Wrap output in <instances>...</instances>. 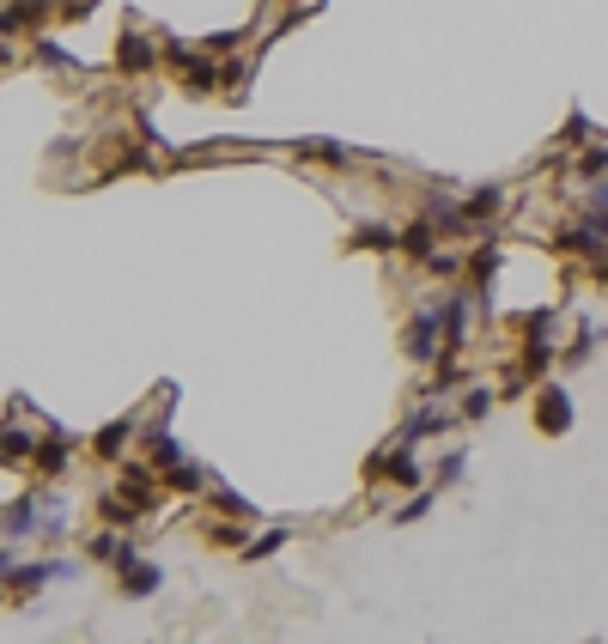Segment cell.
<instances>
[{"label":"cell","mask_w":608,"mask_h":644,"mask_svg":"<svg viewBox=\"0 0 608 644\" xmlns=\"http://www.w3.org/2000/svg\"><path fill=\"white\" fill-rule=\"evenodd\" d=\"M554 250H560V256H584V262H602V256H608V231H602V225H596V219L584 213L578 225H560V231H554Z\"/></svg>","instance_id":"6da1fadb"},{"label":"cell","mask_w":608,"mask_h":644,"mask_svg":"<svg viewBox=\"0 0 608 644\" xmlns=\"http://www.w3.org/2000/svg\"><path fill=\"white\" fill-rule=\"evenodd\" d=\"M402 347H408L414 365H432V359L444 353V316H438V310H420L408 329H402Z\"/></svg>","instance_id":"7a4b0ae2"},{"label":"cell","mask_w":608,"mask_h":644,"mask_svg":"<svg viewBox=\"0 0 608 644\" xmlns=\"http://www.w3.org/2000/svg\"><path fill=\"white\" fill-rule=\"evenodd\" d=\"M159 61H165V49H152V37H146V31H122V37H116V67H122L128 79L152 73Z\"/></svg>","instance_id":"3957f363"},{"label":"cell","mask_w":608,"mask_h":644,"mask_svg":"<svg viewBox=\"0 0 608 644\" xmlns=\"http://www.w3.org/2000/svg\"><path fill=\"white\" fill-rule=\"evenodd\" d=\"M536 426H542L548 438H560V432L572 426V395H566L560 383H542V389H536Z\"/></svg>","instance_id":"277c9868"},{"label":"cell","mask_w":608,"mask_h":644,"mask_svg":"<svg viewBox=\"0 0 608 644\" xmlns=\"http://www.w3.org/2000/svg\"><path fill=\"white\" fill-rule=\"evenodd\" d=\"M73 566H67V559H37V566H19V559L7 553V584H13V596H31L43 578H67Z\"/></svg>","instance_id":"5b68a950"},{"label":"cell","mask_w":608,"mask_h":644,"mask_svg":"<svg viewBox=\"0 0 608 644\" xmlns=\"http://www.w3.org/2000/svg\"><path fill=\"white\" fill-rule=\"evenodd\" d=\"M134 432H140V420H134V414L110 420V426L92 438V456H104V462H122V456H128V444H134Z\"/></svg>","instance_id":"8992f818"},{"label":"cell","mask_w":608,"mask_h":644,"mask_svg":"<svg viewBox=\"0 0 608 644\" xmlns=\"http://www.w3.org/2000/svg\"><path fill=\"white\" fill-rule=\"evenodd\" d=\"M159 584H165V572H159V566H152V559H134V566H128V572H116V590H122L128 602H146V596H152V590H159Z\"/></svg>","instance_id":"52a82bcc"},{"label":"cell","mask_w":608,"mask_h":644,"mask_svg":"<svg viewBox=\"0 0 608 644\" xmlns=\"http://www.w3.org/2000/svg\"><path fill=\"white\" fill-rule=\"evenodd\" d=\"M19 535H43V511H37V493H25V499H7V547H13Z\"/></svg>","instance_id":"ba28073f"},{"label":"cell","mask_w":608,"mask_h":644,"mask_svg":"<svg viewBox=\"0 0 608 644\" xmlns=\"http://www.w3.org/2000/svg\"><path fill=\"white\" fill-rule=\"evenodd\" d=\"M353 250H371V256H390V250H402V231H390L384 219H365V225H353Z\"/></svg>","instance_id":"9c48e42d"},{"label":"cell","mask_w":608,"mask_h":644,"mask_svg":"<svg viewBox=\"0 0 608 644\" xmlns=\"http://www.w3.org/2000/svg\"><path fill=\"white\" fill-rule=\"evenodd\" d=\"M438 231H444V225H438L432 213H420V219L402 231V250H408L414 262H432V256H438V250H432V244H438Z\"/></svg>","instance_id":"30bf717a"},{"label":"cell","mask_w":608,"mask_h":644,"mask_svg":"<svg viewBox=\"0 0 608 644\" xmlns=\"http://www.w3.org/2000/svg\"><path fill=\"white\" fill-rule=\"evenodd\" d=\"M505 207V189H475L469 201H463V213H456V231H469V225H481V219H493Z\"/></svg>","instance_id":"8fae6325"},{"label":"cell","mask_w":608,"mask_h":644,"mask_svg":"<svg viewBox=\"0 0 608 644\" xmlns=\"http://www.w3.org/2000/svg\"><path fill=\"white\" fill-rule=\"evenodd\" d=\"M146 456H152V468H159V474L183 462V444L171 438V426H146Z\"/></svg>","instance_id":"7c38bea8"},{"label":"cell","mask_w":608,"mask_h":644,"mask_svg":"<svg viewBox=\"0 0 608 644\" xmlns=\"http://www.w3.org/2000/svg\"><path fill=\"white\" fill-rule=\"evenodd\" d=\"M67 462H73V438H61V432H49V438L37 444V456H31L37 474H61Z\"/></svg>","instance_id":"4fadbf2b"},{"label":"cell","mask_w":608,"mask_h":644,"mask_svg":"<svg viewBox=\"0 0 608 644\" xmlns=\"http://www.w3.org/2000/svg\"><path fill=\"white\" fill-rule=\"evenodd\" d=\"M456 426V414H444V408H420L408 426H402V444H420V438H432V432H450Z\"/></svg>","instance_id":"5bb4252c"},{"label":"cell","mask_w":608,"mask_h":644,"mask_svg":"<svg viewBox=\"0 0 608 644\" xmlns=\"http://www.w3.org/2000/svg\"><path fill=\"white\" fill-rule=\"evenodd\" d=\"M165 493H177V499H189V493H207V474H201L195 462H177V468H165Z\"/></svg>","instance_id":"9a60e30c"},{"label":"cell","mask_w":608,"mask_h":644,"mask_svg":"<svg viewBox=\"0 0 608 644\" xmlns=\"http://www.w3.org/2000/svg\"><path fill=\"white\" fill-rule=\"evenodd\" d=\"M49 13H61V7H49V0H13V7H7V31H19V25L37 31Z\"/></svg>","instance_id":"2e32d148"},{"label":"cell","mask_w":608,"mask_h":644,"mask_svg":"<svg viewBox=\"0 0 608 644\" xmlns=\"http://www.w3.org/2000/svg\"><path fill=\"white\" fill-rule=\"evenodd\" d=\"M493 268H499V244H481V250L469 256V286L487 292V286H493Z\"/></svg>","instance_id":"e0dca14e"},{"label":"cell","mask_w":608,"mask_h":644,"mask_svg":"<svg viewBox=\"0 0 608 644\" xmlns=\"http://www.w3.org/2000/svg\"><path fill=\"white\" fill-rule=\"evenodd\" d=\"M244 535H250V529H244V517H232V523H219V517H213V523H207V541H213V547H232V553H244V547H250Z\"/></svg>","instance_id":"ac0fdd59"},{"label":"cell","mask_w":608,"mask_h":644,"mask_svg":"<svg viewBox=\"0 0 608 644\" xmlns=\"http://www.w3.org/2000/svg\"><path fill=\"white\" fill-rule=\"evenodd\" d=\"M298 152H304V158H317V165H353V152H347V146H335V140H304Z\"/></svg>","instance_id":"d6986e66"},{"label":"cell","mask_w":608,"mask_h":644,"mask_svg":"<svg viewBox=\"0 0 608 644\" xmlns=\"http://www.w3.org/2000/svg\"><path fill=\"white\" fill-rule=\"evenodd\" d=\"M596 341H602V335H596V329H578V341H572V347H566V353H560V371H578V365H584V359H590V353H596Z\"/></svg>","instance_id":"ffe728a7"},{"label":"cell","mask_w":608,"mask_h":644,"mask_svg":"<svg viewBox=\"0 0 608 644\" xmlns=\"http://www.w3.org/2000/svg\"><path fill=\"white\" fill-rule=\"evenodd\" d=\"M86 553H92V559H104V566H116V553H122V535H116V523H110V529H98V535L86 541Z\"/></svg>","instance_id":"44dd1931"},{"label":"cell","mask_w":608,"mask_h":644,"mask_svg":"<svg viewBox=\"0 0 608 644\" xmlns=\"http://www.w3.org/2000/svg\"><path fill=\"white\" fill-rule=\"evenodd\" d=\"M67 535V499H49L43 505V541H61Z\"/></svg>","instance_id":"7402d4cb"},{"label":"cell","mask_w":608,"mask_h":644,"mask_svg":"<svg viewBox=\"0 0 608 644\" xmlns=\"http://www.w3.org/2000/svg\"><path fill=\"white\" fill-rule=\"evenodd\" d=\"M493 395H499V389H469V395H463V420H487V414H493Z\"/></svg>","instance_id":"603a6c76"},{"label":"cell","mask_w":608,"mask_h":644,"mask_svg":"<svg viewBox=\"0 0 608 644\" xmlns=\"http://www.w3.org/2000/svg\"><path fill=\"white\" fill-rule=\"evenodd\" d=\"M213 511H225V517H244V523L256 517V511H250V499H238V493H225V487H213Z\"/></svg>","instance_id":"cb8c5ba5"},{"label":"cell","mask_w":608,"mask_h":644,"mask_svg":"<svg viewBox=\"0 0 608 644\" xmlns=\"http://www.w3.org/2000/svg\"><path fill=\"white\" fill-rule=\"evenodd\" d=\"M37 61H43V67H61V73H73V55H67L61 43H49V37H37Z\"/></svg>","instance_id":"d4e9b609"},{"label":"cell","mask_w":608,"mask_h":644,"mask_svg":"<svg viewBox=\"0 0 608 644\" xmlns=\"http://www.w3.org/2000/svg\"><path fill=\"white\" fill-rule=\"evenodd\" d=\"M19 456L31 462V456H37V438H25V432L13 426V432H7V468H19Z\"/></svg>","instance_id":"484cf974"},{"label":"cell","mask_w":608,"mask_h":644,"mask_svg":"<svg viewBox=\"0 0 608 644\" xmlns=\"http://www.w3.org/2000/svg\"><path fill=\"white\" fill-rule=\"evenodd\" d=\"M432 499H438V493H414L408 505H396V517H390V523H420V517L432 511Z\"/></svg>","instance_id":"4316f807"},{"label":"cell","mask_w":608,"mask_h":644,"mask_svg":"<svg viewBox=\"0 0 608 644\" xmlns=\"http://www.w3.org/2000/svg\"><path fill=\"white\" fill-rule=\"evenodd\" d=\"M463 468H469V456H463V450H444V462H438V474H432V480H438V487H450V480L463 474Z\"/></svg>","instance_id":"83f0119b"},{"label":"cell","mask_w":608,"mask_h":644,"mask_svg":"<svg viewBox=\"0 0 608 644\" xmlns=\"http://www.w3.org/2000/svg\"><path fill=\"white\" fill-rule=\"evenodd\" d=\"M280 547H286V529H268L262 541H250V547H244V559H268V553H280Z\"/></svg>","instance_id":"f1b7e54d"},{"label":"cell","mask_w":608,"mask_h":644,"mask_svg":"<svg viewBox=\"0 0 608 644\" xmlns=\"http://www.w3.org/2000/svg\"><path fill=\"white\" fill-rule=\"evenodd\" d=\"M602 171H608V146H590V152L578 158V177H590V183H596Z\"/></svg>","instance_id":"f546056e"},{"label":"cell","mask_w":608,"mask_h":644,"mask_svg":"<svg viewBox=\"0 0 608 644\" xmlns=\"http://www.w3.org/2000/svg\"><path fill=\"white\" fill-rule=\"evenodd\" d=\"M456 268H463V256H456V250H438V256L426 262V274H456Z\"/></svg>","instance_id":"4dcf8cb0"},{"label":"cell","mask_w":608,"mask_h":644,"mask_svg":"<svg viewBox=\"0 0 608 644\" xmlns=\"http://www.w3.org/2000/svg\"><path fill=\"white\" fill-rule=\"evenodd\" d=\"M596 280H608V256H602V262H596Z\"/></svg>","instance_id":"1f68e13d"}]
</instances>
